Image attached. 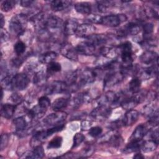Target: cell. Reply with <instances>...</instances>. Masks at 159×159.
<instances>
[{
  "label": "cell",
  "mask_w": 159,
  "mask_h": 159,
  "mask_svg": "<svg viewBox=\"0 0 159 159\" xmlns=\"http://www.w3.org/2000/svg\"><path fill=\"white\" fill-rule=\"evenodd\" d=\"M127 20L125 14H110L102 17L101 24L109 27H117Z\"/></svg>",
  "instance_id": "9c48e42d"
},
{
  "label": "cell",
  "mask_w": 159,
  "mask_h": 159,
  "mask_svg": "<svg viewBox=\"0 0 159 159\" xmlns=\"http://www.w3.org/2000/svg\"><path fill=\"white\" fill-rule=\"evenodd\" d=\"M126 75L121 71L119 70L117 71H108L104 78V88H111L119 83H120Z\"/></svg>",
  "instance_id": "3957f363"
},
{
  "label": "cell",
  "mask_w": 159,
  "mask_h": 159,
  "mask_svg": "<svg viewBox=\"0 0 159 159\" xmlns=\"http://www.w3.org/2000/svg\"><path fill=\"white\" fill-rule=\"evenodd\" d=\"M71 4V1L55 0L50 2L51 9L54 11H61L68 7Z\"/></svg>",
  "instance_id": "cb8c5ba5"
},
{
  "label": "cell",
  "mask_w": 159,
  "mask_h": 159,
  "mask_svg": "<svg viewBox=\"0 0 159 159\" xmlns=\"http://www.w3.org/2000/svg\"><path fill=\"white\" fill-rule=\"evenodd\" d=\"M26 49V45L24 42L22 41H18L17 42L14 46V50L16 55L20 56L22 55Z\"/></svg>",
  "instance_id": "8d00e7d4"
},
{
  "label": "cell",
  "mask_w": 159,
  "mask_h": 159,
  "mask_svg": "<svg viewBox=\"0 0 159 159\" xmlns=\"http://www.w3.org/2000/svg\"><path fill=\"white\" fill-rule=\"evenodd\" d=\"M158 62L152 64V66L144 68H139L137 73L139 74L138 77L140 80H147L149 78L153 77V76L158 74Z\"/></svg>",
  "instance_id": "8fae6325"
},
{
  "label": "cell",
  "mask_w": 159,
  "mask_h": 159,
  "mask_svg": "<svg viewBox=\"0 0 159 159\" xmlns=\"http://www.w3.org/2000/svg\"><path fill=\"white\" fill-rule=\"evenodd\" d=\"M62 26H63V21L57 16L53 15L45 16L43 24V28L47 29L53 35H54L55 31L60 29Z\"/></svg>",
  "instance_id": "52a82bcc"
},
{
  "label": "cell",
  "mask_w": 159,
  "mask_h": 159,
  "mask_svg": "<svg viewBox=\"0 0 159 159\" xmlns=\"http://www.w3.org/2000/svg\"><path fill=\"white\" fill-rule=\"evenodd\" d=\"M134 158H143L144 157L141 153H137V154H135V155L134 156Z\"/></svg>",
  "instance_id": "db71d44e"
},
{
  "label": "cell",
  "mask_w": 159,
  "mask_h": 159,
  "mask_svg": "<svg viewBox=\"0 0 159 159\" xmlns=\"http://www.w3.org/2000/svg\"><path fill=\"white\" fill-rule=\"evenodd\" d=\"M85 137L81 133H76L73 137V143L72 148H76L78 147L84 140Z\"/></svg>",
  "instance_id": "ab89813d"
},
{
  "label": "cell",
  "mask_w": 159,
  "mask_h": 159,
  "mask_svg": "<svg viewBox=\"0 0 159 159\" xmlns=\"http://www.w3.org/2000/svg\"><path fill=\"white\" fill-rule=\"evenodd\" d=\"M16 107V104H4L2 105L1 108V116L6 119L11 118L15 112Z\"/></svg>",
  "instance_id": "44dd1931"
},
{
  "label": "cell",
  "mask_w": 159,
  "mask_h": 159,
  "mask_svg": "<svg viewBox=\"0 0 159 159\" xmlns=\"http://www.w3.org/2000/svg\"><path fill=\"white\" fill-rule=\"evenodd\" d=\"M63 142V139L61 137L57 136L52 139L47 146L48 148H58L61 147Z\"/></svg>",
  "instance_id": "d590c367"
},
{
  "label": "cell",
  "mask_w": 159,
  "mask_h": 159,
  "mask_svg": "<svg viewBox=\"0 0 159 159\" xmlns=\"http://www.w3.org/2000/svg\"><path fill=\"white\" fill-rule=\"evenodd\" d=\"M9 142V135L7 134H2L1 136V145L0 149L3 150L8 145Z\"/></svg>",
  "instance_id": "f6af8a7d"
},
{
  "label": "cell",
  "mask_w": 159,
  "mask_h": 159,
  "mask_svg": "<svg viewBox=\"0 0 159 159\" xmlns=\"http://www.w3.org/2000/svg\"><path fill=\"white\" fill-rule=\"evenodd\" d=\"M140 142H129V143L125 146L124 149V152L129 153L136 152L140 148L141 143Z\"/></svg>",
  "instance_id": "d6a6232c"
},
{
  "label": "cell",
  "mask_w": 159,
  "mask_h": 159,
  "mask_svg": "<svg viewBox=\"0 0 159 159\" xmlns=\"http://www.w3.org/2000/svg\"><path fill=\"white\" fill-rule=\"evenodd\" d=\"M38 105L42 108L47 110L50 105V101L47 96H42L38 100Z\"/></svg>",
  "instance_id": "60d3db41"
},
{
  "label": "cell",
  "mask_w": 159,
  "mask_h": 159,
  "mask_svg": "<svg viewBox=\"0 0 159 159\" xmlns=\"http://www.w3.org/2000/svg\"><path fill=\"white\" fill-rule=\"evenodd\" d=\"M45 152L43 148L42 145H39L34 147V150L28 153V155L25 158H34V159H40L44 157Z\"/></svg>",
  "instance_id": "484cf974"
},
{
  "label": "cell",
  "mask_w": 159,
  "mask_h": 159,
  "mask_svg": "<svg viewBox=\"0 0 159 159\" xmlns=\"http://www.w3.org/2000/svg\"><path fill=\"white\" fill-rule=\"evenodd\" d=\"M46 112V109H44L40 107L38 104L30 109L28 112V116L29 118L32 119H37L43 116Z\"/></svg>",
  "instance_id": "d4e9b609"
},
{
  "label": "cell",
  "mask_w": 159,
  "mask_h": 159,
  "mask_svg": "<svg viewBox=\"0 0 159 159\" xmlns=\"http://www.w3.org/2000/svg\"><path fill=\"white\" fill-rule=\"evenodd\" d=\"M27 20L28 18L25 14H20L13 16L10 20L9 25L11 32L17 36L23 35Z\"/></svg>",
  "instance_id": "7a4b0ae2"
},
{
  "label": "cell",
  "mask_w": 159,
  "mask_h": 159,
  "mask_svg": "<svg viewBox=\"0 0 159 159\" xmlns=\"http://www.w3.org/2000/svg\"><path fill=\"white\" fill-rule=\"evenodd\" d=\"M122 125H124L122 120H116L114 122H111L109 127L112 130H115L118 128H120Z\"/></svg>",
  "instance_id": "c3c4849f"
},
{
  "label": "cell",
  "mask_w": 159,
  "mask_h": 159,
  "mask_svg": "<svg viewBox=\"0 0 159 159\" xmlns=\"http://www.w3.org/2000/svg\"><path fill=\"white\" fill-rule=\"evenodd\" d=\"M102 132V129L101 127L99 126H96V127H93L89 129V134L93 137H96L99 136L101 133Z\"/></svg>",
  "instance_id": "b9f144b4"
},
{
  "label": "cell",
  "mask_w": 159,
  "mask_h": 159,
  "mask_svg": "<svg viewBox=\"0 0 159 159\" xmlns=\"http://www.w3.org/2000/svg\"><path fill=\"white\" fill-rule=\"evenodd\" d=\"M68 85L65 81L56 80L51 82L48 84L45 89V93L47 94H55L62 93L67 90Z\"/></svg>",
  "instance_id": "30bf717a"
},
{
  "label": "cell",
  "mask_w": 159,
  "mask_h": 159,
  "mask_svg": "<svg viewBox=\"0 0 159 159\" xmlns=\"http://www.w3.org/2000/svg\"><path fill=\"white\" fill-rule=\"evenodd\" d=\"M13 124L17 132H21L25 129L27 121L24 117H18L13 120Z\"/></svg>",
  "instance_id": "1f68e13d"
},
{
  "label": "cell",
  "mask_w": 159,
  "mask_h": 159,
  "mask_svg": "<svg viewBox=\"0 0 159 159\" xmlns=\"http://www.w3.org/2000/svg\"><path fill=\"white\" fill-rule=\"evenodd\" d=\"M9 39V34L7 32L2 29L1 30V43L7 41Z\"/></svg>",
  "instance_id": "681fc988"
},
{
  "label": "cell",
  "mask_w": 159,
  "mask_h": 159,
  "mask_svg": "<svg viewBox=\"0 0 159 159\" xmlns=\"http://www.w3.org/2000/svg\"><path fill=\"white\" fill-rule=\"evenodd\" d=\"M76 50L78 53L83 55H93L95 53L96 47L93 45L87 43L86 42H83L79 43L76 47Z\"/></svg>",
  "instance_id": "ac0fdd59"
},
{
  "label": "cell",
  "mask_w": 159,
  "mask_h": 159,
  "mask_svg": "<svg viewBox=\"0 0 159 159\" xmlns=\"http://www.w3.org/2000/svg\"><path fill=\"white\" fill-rule=\"evenodd\" d=\"M0 20H1V28L2 29L3 26L4 25V23H5V20H4V16H3V15L2 14H0Z\"/></svg>",
  "instance_id": "f5cc1de1"
},
{
  "label": "cell",
  "mask_w": 159,
  "mask_h": 159,
  "mask_svg": "<svg viewBox=\"0 0 159 159\" xmlns=\"http://www.w3.org/2000/svg\"><path fill=\"white\" fill-rule=\"evenodd\" d=\"M57 53L53 51H48L41 54L39 58V61L41 63L49 64L57 58Z\"/></svg>",
  "instance_id": "603a6c76"
},
{
  "label": "cell",
  "mask_w": 159,
  "mask_h": 159,
  "mask_svg": "<svg viewBox=\"0 0 159 159\" xmlns=\"http://www.w3.org/2000/svg\"><path fill=\"white\" fill-rule=\"evenodd\" d=\"M61 67L59 63L53 61L48 64L47 67V74H53L61 71Z\"/></svg>",
  "instance_id": "e575fe53"
},
{
  "label": "cell",
  "mask_w": 159,
  "mask_h": 159,
  "mask_svg": "<svg viewBox=\"0 0 159 159\" xmlns=\"http://www.w3.org/2000/svg\"><path fill=\"white\" fill-rule=\"evenodd\" d=\"M122 30L124 32L125 35H135L140 32V27L137 24L130 22L127 24L124 29Z\"/></svg>",
  "instance_id": "83f0119b"
},
{
  "label": "cell",
  "mask_w": 159,
  "mask_h": 159,
  "mask_svg": "<svg viewBox=\"0 0 159 159\" xmlns=\"http://www.w3.org/2000/svg\"><path fill=\"white\" fill-rule=\"evenodd\" d=\"M79 24L78 21L73 18L67 19L63 24V32L66 35H71L76 33Z\"/></svg>",
  "instance_id": "d6986e66"
},
{
  "label": "cell",
  "mask_w": 159,
  "mask_h": 159,
  "mask_svg": "<svg viewBox=\"0 0 159 159\" xmlns=\"http://www.w3.org/2000/svg\"><path fill=\"white\" fill-rule=\"evenodd\" d=\"M11 100L16 104H19V103H20L22 101V97L18 93H14L12 94L11 97Z\"/></svg>",
  "instance_id": "7dc6e473"
},
{
  "label": "cell",
  "mask_w": 159,
  "mask_h": 159,
  "mask_svg": "<svg viewBox=\"0 0 159 159\" xmlns=\"http://www.w3.org/2000/svg\"><path fill=\"white\" fill-rule=\"evenodd\" d=\"M94 151V147L92 145H89L85 148H84L83 152L82 154H81V156L80 157L86 158V157H89L93 153Z\"/></svg>",
  "instance_id": "7bdbcfd3"
},
{
  "label": "cell",
  "mask_w": 159,
  "mask_h": 159,
  "mask_svg": "<svg viewBox=\"0 0 159 159\" xmlns=\"http://www.w3.org/2000/svg\"><path fill=\"white\" fill-rule=\"evenodd\" d=\"M158 146V143L152 139L147 140L141 143L140 148L145 153L151 152L154 151Z\"/></svg>",
  "instance_id": "f1b7e54d"
},
{
  "label": "cell",
  "mask_w": 159,
  "mask_h": 159,
  "mask_svg": "<svg viewBox=\"0 0 159 159\" xmlns=\"http://www.w3.org/2000/svg\"><path fill=\"white\" fill-rule=\"evenodd\" d=\"M96 31V27L89 24H81L78 27L75 34L79 37L87 38L93 34Z\"/></svg>",
  "instance_id": "4fadbf2b"
},
{
  "label": "cell",
  "mask_w": 159,
  "mask_h": 159,
  "mask_svg": "<svg viewBox=\"0 0 159 159\" xmlns=\"http://www.w3.org/2000/svg\"><path fill=\"white\" fill-rule=\"evenodd\" d=\"M47 74L42 70L37 71L34 76V83L37 86L43 85L47 80Z\"/></svg>",
  "instance_id": "f546056e"
},
{
  "label": "cell",
  "mask_w": 159,
  "mask_h": 159,
  "mask_svg": "<svg viewBox=\"0 0 159 159\" xmlns=\"http://www.w3.org/2000/svg\"><path fill=\"white\" fill-rule=\"evenodd\" d=\"M148 132L147 126L145 124L138 125L129 139V142H140Z\"/></svg>",
  "instance_id": "5bb4252c"
},
{
  "label": "cell",
  "mask_w": 159,
  "mask_h": 159,
  "mask_svg": "<svg viewBox=\"0 0 159 159\" xmlns=\"http://www.w3.org/2000/svg\"><path fill=\"white\" fill-rule=\"evenodd\" d=\"M158 54L152 50H147L140 57V61L146 65L154 64L158 62Z\"/></svg>",
  "instance_id": "9a60e30c"
},
{
  "label": "cell",
  "mask_w": 159,
  "mask_h": 159,
  "mask_svg": "<svg viewBox=\"0 0 159 159\" xmlns=\"http://www.w3.org/2000/svg\"><path fill=\"white\" fill-rule=\"evenodd\" d=\"M112 109L106 106H98L91 112V116L96 119H103L107 117L111 113Z\"/></svg>",
  "instance_id": "e0dca14e"
},
{
  "label": "cell",
  "mask_w": 159,
  "mask_h": 159,
  "mask_svg": "<svg viewBox=\"0 0 159 159\" xmlns=\"http://www.w3.org/2000/svg\"><path fill=\"white\" fill-rule=\"evenodd\" d=\"M117 47L122 61L120 68L122 69L130 68L132 66L134 61V53L131 43L130 42H125Z\"/></svg>",
  "instance_id": "6da1fadb"
},
{
  "label": "cell",
  "mask_w": 159,
  "mask_h": 159,
  "mask_svg": "<svg viewBox=\"0 0 159 159\" xmlns=\"http://www.w3.org/2000/svg\"><path fill=\"white\" fill-rule=\"evenodd\" d=\"M139 117V113L137 111L134 109H131L127 111L125 114L124 117L122 119V122L125 126L132 125L134 123L137 122Z\"/></svg>",
  "instance_id": "ffe728a7"
},
{
  "label": "cell",
  "mask_w": 159,
  "mask_h": 159,
  "mask_svg": "<svg viewBox=\"0 0 159 159\" xmlns=\"http://www.w3.org/2000/svg\"><path fill=\"white\" fill-rule=\"evenodd\" d=\"M141 80H140L138 77H134L129 83V89L133 94H135L139 92Z\"/></svg>",
  "instance_id": "4dcf8cb0"
},
{
  "label": "cell",
  "mask_w": 159,
  "mask_h": 159,
  "mask_svg": "<svg viewBox=\"0 0 159 159\" xmlns=\"http://www.w3.org/2000/svg\"><path fill=\"white\" fill-rule=\"evenodd\" d=\"M16 1L13 0H6L2 2L1 4V9L4 12H8L12 9L15 6Z\"/></svg>",
  "instance_id": "74e56055"
},
{
  "label": "cell",
  "mask_w": 159,
  "mask_h": 159,
  "mask_svg": "<svg viewBox=\"0 0 159 159\" xmlns=\"http://www.w3.org/2000/svg\"><path fill=\"white\" fill-rule=\"evenodd\" d=\"M67 117V114L63 111H55L48 115L43 120V123L47 125L55 126L63 124Z\"/></svg>",
  "instance_id": "ba28073f"
},
{
  "label": "cell",
  "mask_w": 159,
  "mask_h": 159,
  "mask_svg": "<svg viewBox=\"0 0 159 159\" xmlns=\"http://www.w3.org/2000/svg\"><path fill=\"white\" fill-rule=\"evenodd\" d=\"M60 53L63 56L73 61H77L78 59V52L71 43H64L61 45Z\"/></svg>",
  "instance_id": "7c38bea8"
},
{
  "label": "cell",
  "mask_w": 159,
  "mask_h": 159,
  "mask_svg": "<svg viewBox=\"0 0 159 159\" xmlns=\"http://www.w3.org/2000/svg\"><path fill=\"white\" fill-rule=\"evenodd\" d=\"M34 2V1H31V0H22L20 1V6L22 7H30L31 5H32V4Z\"/></svg>",
  "instance_id": "816d5d0a"
},
{
  "label": "cell",
  "mask_w": 159,
  "mask_h": 159,
  "mask_svg": "<svg viewBox=\"0 0 159 159\" xmlns=\"http://www.w3.org/2000/svg\"><path fill=\"white\" fill-rule=\"evenodd\" d=\"M75 9L76 12L84 14L89 15L91 14L92 6L89 2H80L75 4Z\"/></svg>",
  "instance_id": "7402d4cb"
},
{
  "label": "cell",
  "mask_w": 159,
  "mask_h": 159,
  "mask_svg": "<svg viewBox=\"0 0 159 159\" xmlns=\"http://www.w3.org/2000/svg\"><path fill=\"white\" fill-rule=\"evenodd\" d=\"M153 30V25L152 23L147 22L143 25V39L152 36L151 34Z\"/></svg>",
  "instance_id": "f35d334b"
},
{
  "label": "cell",
  "mask_w": 159,
  "mask_h": 159,
  "mask_svg": "<svg viewBox=\"0 0 159 159\" xmlns=\"http://www.w3.org/2000/svg\"><path fill=\"white\" fill-rule=\"evenodd\" d=\"M143 114L148 119V124L152 126H157L158 123V110L156 105L150 103L145 106Z\"/></svg>",
  "instance_id": "8992f818"
},
{
  "label": "cell",
  "mask_w": 159,
  "mask_h": 159,
  "mask_svg": "<svg viewBox=\"0 0 159 159\" xmlns=\"http://www.w3.org/2000/svg\"><path fill=\"white\" fill-rule=\"evenodd\" d=\"M150 137L152 140L158 143V130L156 129L150 132Z\"/></svg>",
  "instance_id": "f907efd6"
},
{
  "label": "cell",
  "mask_w": 159,
  "mask_h": 159,
  "mask_svg": "<svg viewBox=\"0 0 159 159\" xmlns=\"http://www.w3.org/2000/svg\"><path fill=\"white\" fill-rule=\"evenodd\" d=\"M29 81L30 80L27 74L24 73H17L11 79L10 89L24 90L28 86Z\"/></svg>",
  "instance_id": "277c9868"
},
{
  "label": "cell",
  "mask_w": 159,
  "mask_h": 159,
  "mask_svg": "<svg viewBox=\"0 0 159 159\" xmlns=\"http://www.w3.org/2000/svg\"><path fill=\"white\" fill-rule=\"evenodd\" d=\"M97 7L99 12H106L109 8L112 5V2L109 1H97Z\"/></svg>",
  "instance_id": "836d02e7"
},
{
  "label": "cell",
  "mask_w": 159,
  "mask_h": 159,
  "mask_svg": "<svg viewBox=\"0 0 159 159\" xmlns=\"http://www.w3.org/2000/svg\"><path fill=\"white\" fill-rule=\"evenodd\" d=\"M69 104V99L65 98H59L56 99L52 104V108L55 111H60L62 109L66 107Z\"/></svg>",
  "instance_id": "4316f807"
},
{
  "label": "cell",
  "mask_w": 159,
  "mask_h": 159,
  "mask_svg": "<svg viewBox=\"0 0 159 159\" xmlns=\"http://www.w3.org/2000/svg\"><path fill=\"white\" fill-rule=\"evenodd\" d=\"M102 17L100 15L98 14H90L89 15H88V21L92 22V23H94V24H101V19H102Z\"/></svg>",
  "instance_id": "ee69618b"
},
{
  "label": "cell",
  "mask_w": 159,
  "mask_h": 159,
  "mask_svg": "<svg viewBox=\"0 0 159 159\" xmlns=\"http://www.w3.org/2000/svg\"><path fill=\"white\" fill-rule=\"evenodd\" d=\"M85 42L87 43L93 45L94 47L100 46L102 45H104L107 43L108 40V38L104 34H93L91 35L86 38Z\"/></svg>",
  "instance_id": "2e32d148"
},
{
  "label": "cell",
  "mask_w": 159,
  "mask_h": 159,
  "mask_svg": "<svg viewBox=\"0 0 159 159\" xmlns=\"http://www.w3.org/2000/svg\"><path fill=\"white\" fill-rule=\"evenodd\" d=\"M91 125L92 123L91 121L88 120H83L81 124V129L82 130H89V129L91 127Z\"/></svg>",
  "instance_id": "bcb514c9"
},
{
  "label": "cell",
  "mask_w": 159,
  "mask_h": 159,
  "mask_svg": "<svg viewBox=\"0 0 159 159\" xmlns=\"http://www.w3.org/2000/svg\"><path fill=\"white\" fill-rule=\"evenodd\" d=\"M137 94H135L130 97L124 98L120 102V105L121 107L123 109L129 111L133 109L136 106L143 101L146 97V94L140 93V91L137 93Z\"/></svg>",
  "instance_id": "5b68a950"
}]
</instances>
